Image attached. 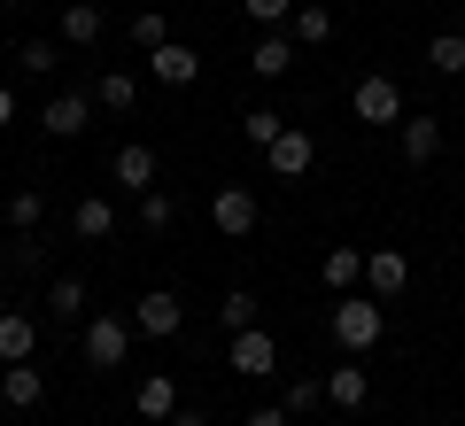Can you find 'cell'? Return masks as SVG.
<instances>
[{
    "mask_svg": "<svg viewBox=\"0 0 465 426\" xmlns=\"http://www.w3.org/2000/svg\"><path fill=\"white\" fill-rule=\"evenodd\" d=\"M326 333L349 349V357H365L372 342H388V302H381V295H357V287H349V295H333Z\"/></svg>",
    "mask_w": 465,
    "mask_h": 426,
    "instance_id": "1",
    "label": "cell"
},
{
    "mask_svg": "<svg viewBox=\"0 0 465 426\" xmlns=\"http://www.w3.org/2000/svg\"><path fill=\"white\" fill-rule=\"evenodd\" d=\"M349 116H357V124H403V116H411V101H403V85L388 78V70H365V78L349 85Z\"/></svg>",
    "mask_w": 465,
    "mask_h": 426,
    "instance_id": "2",
    "label": "cell"
},
{
    "mask_svg": "<svg viewBox=\"0 0 465 426\" xmlns=\"http://www.w3.org/2000/svg\"><path fill=\"white\" fill-rule=\"evenodd\" d=\"M85 372H124V357H133V318H85V342H78Z\"/></svg>",
    "mask_w": 465,
    "mask_h": 426,
    "instance_id": "3",
    "label": "cell"
},
{
    "mask_svg": "<svg viewBox=\"0 0 465 426\" xmlns=\"http://www.w3.org/2000/svg\"><path fill=\"white\" fill-rule=\"evenodd\" d=\"M210 225L225 233V241H249V233L264 225V202H256V186H217V194H210Z\"/></svg>",
    "mask_w": 465,
    "mask_h": 426,
    "instance_id": "4",
    "label": "cell"
},
{
    "mask_svg": "<svg viewBox=\"0 0 465 426\" xmlns=\"http://www.w3.org/2000/svg\"><path fill=\"white\" fill-rule=\"evenodd\" d=\"M225 364H232V372H249V380H272V372H280V342H272L264 326H249V333H232V342H225Z\"/></svg>",
    "mask_w": 465,
    "mask_h": 426,
    "instance_id": "5",
    "label": "cell"
},
{
    "mask_svg": "<svg viewBox=\"0 0 465 426\" xmlns=\"http://www.w3.org/2000/svg\"><path fill=\"white\" fill-rule=\"evenodd\" d=\"M179 326H186V311H179V295H171V287H148V295L133 302V333H148V342H171Z\"/></svg>",
    "mask_w": 465,
    "mask_h": 426,
    "instance_id": "6",
    "label": "cell"
},
{
    "mask_svg": "<svg viewBox=\"0 0 465 426\" xmlns=\"http://www.w3.org/2000/svg\"><path fill=\"white\" fill-rule=\"evenodd\" d=\"M311 163H318V140H311V132H302V124H287L280 140H272V148H264V171H272V179H302V171H311Z\"/></svg>",
    "mask_w": 465,
    "mask_h": 426,
    "instance_id": "7",
    "label": "cell"
},
{
    "mask_svg": "<svg viewBox=\"0 0 465 426\" xmlns=\"http://www.w3.org/2000/svg\"><path fill=\"white\" fill-rule=\"evenodd\" d=\"M94 109H101L94 94H54L47 109H39V132H47V140H78V132L94 124Z\"/></svg>",
    "mask_w": 465,
    "mask_h": 426,
    "instance_id": "8",
    "label": "cell"
},
{
    "mask_svg": "<svg viewBox=\"0 0 465 426\" xmlns=\"http://www.w3.org/2000/svg\"><path fill=\"white\" fill-rule=\"evenodd\" d=\"M396 140H403V163H411V171H427L434 155H442V116L411 109V116H403V124H396Z\"/></svg>",
    "mask_w": 465,
    "mask_h": 426,
    "instance_id": "9",
    "label": "cell"
},
{
    "mask_svg": "<svg viewBox=\"0 0 465 426\" xmlns=\"http://www.w3.org/2000/svg\"><path fill=\"white\" fill-rule=\"evenodd\" d=\"M365 287H372L381 302L411 295V256H403V248H372V256H365Z\"/></svg>",
    "mask_w": 465,
    "mask_h": 426,
    "instance_id": "10",
    "label": "cell"
},
{
    "mask_svg": "<svg viewBox=\"0 0 465 426\" xmlns=\"http://www.w3.org/2000/svg\"><path fill=\"white\" fill-rule=\"evenodd\" d=\"M63 47L70 54H85V47H101V32H109V16H101V0H63Z\"/></svg>",
    "mask_w": 465,
    "mask_h": 426,
    "instance_id": "11",
    "label": "cell"
},
{
    "mask_svg": "<svg viewBox=\"0 0 465 426\" xmlns=\"http://www.w3.org/2000/svg\"><path fill=\"white\" fill-rule=\"evenodd\" d=\"M295 32H256V47H249V70H256V78H264V85H280L287 78V70H295Z\"/></svg>",
    "mask_w": 465,
    "mask_h": 426,
    "instance_id": "12",
    "label": "cell"
},
{
    "mask_svg": "<svg viewBox=\"0 0 465 426\" xmlns=\"http://www.w3.org/2000/svg\"><path fill=\"white\" fill-rule=\"evenodd\" d=\"M155 171H163V163H155V148H148V140H124V148L109 155V179H116V186H133V194H148V186H155Z\"/></svg>",
    "mask_w": 465,
    "mask_h": 426,
    "instance_id": "13",
    "label": "cell"
},
{
    "mask_svg": "<svg viewBox=\"0 0 465 426\" xmlns=\"http://www.w3.org/2000/svg\"><path fill=\"white\" fill-rule=\"evenodd\" d=\"M326 403H333V411H365V403H372V372H365L357 357H341V364L326 372Z\"/></svg>",
    "mask_w": 465,
    "mask_h": 426,
    "instance_id": "14",
    "label": "cell"
},
{
    "mask_svg": "<svg viewBox=\"0 0 465 426\" xmlns=\"http://www.w3.org/2000/svg\"><path fill=\"white\" fill-rule=\"evenodd\" d=\"M148 78H155V85H194V78H202V54L186 47V39H163V47L148 54Z\"/></svg>",
    "mask_w": 465,
    "mask_h": 426,
    "instance_id": "15",
    "label": "cell"
},
{
    "mask_svg": "<svg viewBox=\"0 0 465 426\" xmlns=\"http://www.w3.org/2000/svg\"><path fill=\"white\" fill-rule=\"evenodd\" d=\"M0 403L8 411H39L47 403V372H39V364H0Z\"/></svg>",
    "mask_w": 465,
    "mask_h": 426,
    "instance_id": "16",
    "label": "cell"
},
{
    "mask_svg": "<svg viewBox=\"0 0 465 426\" xmlns=\"http://www.w3.org/2000/svg\"><path fill=\"white\" fill-rule=\"evenodd\" d=\"M32 357H39V318L0 311V364H32Z\"/></svg>",
    "mask_w": 465,
    "mask_h": 426,
    "instance_id": "17",
    "label": "cell"
},
{
    "mask_svg": "<svg viewBox=\"0 0 465 426\" xmlns=\"http://www.w3.org/2000/svg\"><path fill=\"white\" fill-rule=\"evenodd\" d=\"M70 233H78V241H109L116 233V202L109 194H78L70 202Z\"/></svg>",
    "mask_w": 465,
    "mask_h": 426,
    "instance_id": "18",
    "label": "cell"
},
{
    "mask_svg": "<svg viewBox=\"0 0 465 426\" xmlns=\"http://www.w3.org/2000/svg\"><path fill=\"white\" fill-rule=\"evenodd\" d=\"M133 403H140V419H148V426H171V411H179V380H171V372H140Z\"/></svg>",
    "mask_w": 465,
    "mask_h": 426,
    "instance_id": "19",
    "label": "cell"
},
{
    "mask_svg": "<svg viewBox=\"0 0 465 426\" xmlns=\"http://www.w3.org/2000/svg\"><path fill=\"white\" fill-rule=\"evenodd\" d=\"M287 32H295V47H326V39H333V8H326V0H295Z\"/></svg>",
    "mask_w": 465,
    "mask_h": 426,
    "instance_id": "20",
    "label": "cell"
},
{
    "mask_svg": "<svg viewBox=\"0 0 465 426\" xmlns=\"http://www.w3.org/2000/svg\"><path fill=\"white\" fill-rule=\"evenodd\" d=\"M0 225H16V233H39V225H47V194H39V186H16V194L0 202Z\"/></svg>",
    "mask_w": 465,
    "mask_h": 426,
    "instance_id": "21",
    "label": "cell"
},
{
    "mask_svg": "<svg viewBox=\"0 0 465 426\" xmlns=\"http://www.w3.org/2000/svg\"><path fill=\"white\" fill-rule=\"evenodd\" d=\"M217 326H225V333H249V326H264V302H256L249 287H225V302H217Z\"/></svg>",
    "mask_w": 465,
    "mask_h": 426,
    "instance_id": "22",
    "label": "cell"
},
{
    "mask_svg": "<svg viewBox=\"0 0 465 426\" xmlns=\"http://www.w3.org/2000/svg\"><path fill=\"white\" fill-rule=\"evenodd\" d=\"M94 101H101L109 116H133V101H140V78H133V70H101Z\"/></svg>",
    "mask_w": 465,
    "mask_h": 426,
    "instance_id": "23",
    "label": "cell"
},
{
    "mask_svg": "<svg viewBox=\"0 0 465 426\" xmlns=\"http://www.w3.org/2000/svg\"><path fill=\"white\" fill-rule=\"evenodd\" d=\"M47 311L63 318V326H78V318H85V279H78V272L47 279Z\"/></svg>",
    "mask_w": 465,
    "mask_h": 426,
    "instance_id": "24",
    "label": "cell"
},
{
    "mask_svg": "<svg viewBox=\"0 0 465 426\" xmlns=\"http://www.w3.org/2000/svg\"><path fill=\"white\" fill-rule=\"evenodd\" d=\"M427 70L434 78H465V32H434L427 39Z\"/></svg>",
    "mask_w": 465,
    "mask_h": 426,
    "instance_id": "25",
    "label": "cell"
},
{
    "mask_svg": "<svg viewBox=\"0 0 465 426\" xmlns=\"http://www.w3.org/2000/svg\"><path fill=\"white\" fill-rule=\"evenodd\" d=\"M326 287H333V295L365 287V248H326Z\"/></svg>",
    "mask_w": 465,
    "mask_h": 426,
    "instance_id": "26",
    "label": "cell"
},
{
    "mask_svg": "<svg viewBox=\"0 0 465 426\" xmlns=\"http://www.w3.org/2000/svg\"><path fill=\"white\" fill-rule=\"evenodd\" d=\"M16 70H24V78H54V70H63V47H54V39H24Z\"/></svg>",
    "mask_w": 465,
    "mask_h": 426,
    "instance_id": "27",
    "label": "cell"
},
{
    "mask_svg": "<svg viewBox=\"0 0 465 426\" xmlns=\"http://www.w3.org/2000/svg\"><path fill=\"white\" fill-rule=\"evenodd\" d=\"M133 202H140V233H171L179 225V202H171L163 186H148V194H133Z\"/></svg>",
    "mask_w": 465,
    "mask_h": 426,
    "instance_id": "28",
    "label": "cell"
},
{
    "mask_svg": "<svg viewBox=\"0 0 465 426\" xmlns=\"http://www.w3.org/2000/svg\"><path fill=\"white\" fill-rule=\"evenodd\" d=\"M280 132H287V116H280V109H249V116H241V140H249L256 155H264L272 140H280Z\"/></svg>",
    "mask_w": 465,
    "mask_h": 426,
    "instance_id": "29",
    "label": "cell"
},
{
    "mask_svg": "<svg viewBox=\"0 0 465 426\" xmlns=\"http://www.w3.org/2000/svg\"><path fill=\"white\" fill-rule=\"evenodd\" d=\"M163 39H171V16H163V8H140V16H133V47H140V54H155Z\"/></svg>",
    "mask_w": 465,
    "mask_h": 426,
    "instance_id": "30",
    "label": "cell"
},
{
    "mask_svg": "<svg viewBox=\"0 0 465 426\" xmlns=\"http://www.w3.org/2000/svg\"><path fill=\"white\" fill-rule=\"evenodd\" d=\"M280 403L295 411V419H311V411L326 403V380H287V388H280Z\"/></svg>",
    "mask_w": 465,
    "mask_h": 426,
    "instance_id": "31",
    "label": "cell"
},
{
    "mask_svg": "<svg viewBox=\"0 0 465 426\" xmlns=\"http://www.w3.org/2000/svg\"><path fill=\"white\" fill-rule=\"evenodd\" d=\"M241 8H249L256 32H287V16H295V0H241Z\"/></svg>",
    "mask_w": 465,
    "mask_h": 426,
    "instance_id": "32",
    "label": "cell"
},
{
    "mask_svg": "<svg viewBox=\"0 0 465 426\" xmlns=\"http://www.w3.org/2000/svg\"><path fill=\"white\" fill-rule=\"evenodd\" d=\"M249 426H295V411H287V403H256Z\"/></svg>",
    "mask_w": 465,
    "mask_h": 426,
    "instance_id": "33",
    "label": "cell"
},
{
    "mask_svg": "<svg viewBox=\"0 0 465 426\" xmlns=\"http://www.w3.org/2000/svg\"><path fill=\"white\" fill-rule=\"evenodd\" d=\"M0 124H16V85H0Z\"/></svg>",
    "mask_w": 465,
    "mask_h": 426,
    "instance_id": "34",
    "label": "cell"
},
{
    "mask_svg": "<svg viewBox=\"0 0 465 426\" xmlns=\"http://www.w3.org/2000/svg\"><path fill=\"white\" fill-rule=\"evenodd\" d=\"M171 426H210V419H202V411H186V403H179V411H171Z\"/></svg>",
    "mask_w": 465,
    "mask_h": 426,
    "instance_id": "35",
    "label": "cell"
},
{
    "mask_svg": "<svg viewBox=\"0 0 465 426\" xmlns=\"http://www.w3.org/2000/svg\"><path fill=\"white\" fill-rule=\"evenodd\" d=\"M0 426H16V411H8V419H0Z\"/></svg>",
    "mask_w": 465,
    "mask_h": 426,
    "instance_id": "36",
    "label": "cell"
}]
</instances>
